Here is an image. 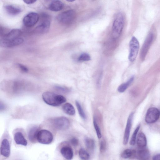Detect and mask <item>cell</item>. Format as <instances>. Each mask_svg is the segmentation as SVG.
Returning a JSON list of instances; mask_svg holds the SVG:
<instances>
[{"instance_id":"cell-1","label":"cell","mask_w":160,"mask_h":160,"mask_svg":"<svg viewBox=\"0 0 160 160\" xmlns=\"http://www.w3.org/2000/svg\"><path fill=\"white\" fill-rule=\"evenodd\" d=\"M42 97L45 103L52 106H59L66 101V98L63 96L51 92H44Z\"/></svg>"},{"instance_id":"cell-9","label":"cell","mask_w":160,"mask_h":160,"mask_svg":"<svg viewBox=\"0 0 160 160\" xmlns=\"http://www.w3.org/2000/svg\"><path fill=\"white\" fill-rule=\"evenodd\" d=\"M39 18L40 16L38 14L35 12H31L24 17L23 23L27 27H31L37 23Z\"/></svg>"},{"instance_id":"cell-27","label":"cell","mask_w":160,"mask_h":160,"mask_svg":"<svg viewBox=\"0 0 160 160\" xmlns=\"http://www.w3.org/2000/svg\"><path fill=\"white\" fill-rule=\"evenodd\" d=\"M140 126L138 125L134 131L130 141V145H134L136 143V136L140 128Z\"/></svg>"},{"instance_id":"cell-15","label":"cell","mask_w":160,"mask_h":160,"mask_svg":"<svg viewBox=\"0 0 160 160\" xmlns=\"http://www.w3.org/2000/svg\"><path fill=\"white\" fill-rule=\"evenodd\" d=\"M5 11L9 15L14 16L17 15L22 11V9L20 7L12 5H7L4 7Z\"/></svg>"},{"instance_id":"cell-32","label":"cell","mask_w":160,"mask_h":160,"mask_svg":"<svg viewBox=\"0 0 160 160\" xmlns=\"http://www.w3.org/2000/svg\"><path fill=\"white\" fill-rule=\"evenodd\" d=\"M18 65L19 68L22 72H28V69L26 66L20 63H18Z\"/></svg>"},{"instance_id":"cell-11","label":"cell","mask_w":160,"mask_h":160,"mask_svg":"<svg viewBox=\"0 0 160 160\" xmlns=\"http://www.w3.org/2000/svg\"><path fill=\"white\" fill-rule=\"evenodd\" d=\"M23 42L24 39L19 37L11 39L2 38L0 40V45L3 48H12L20 45Z\"/></svg>"},{"instance_id":"cell-30","label":"cell","mask_w":160,"mask_h":160,"mask_svg":"<svg viewBox=\"0 0 160 160\" xmlns=\"http://www.w3.org/2000/svg\"><path fill=\"white\" fill-rule=\"evenodd\" d=\"M93 123L98 138L99 139H100L102 137L101 130L97 124L95 118H93Z\"/></svg>"},{"instance_id":"cell-4","label":"cell","mask_w":160,"mask_h":160,"mask_svg":"<svg viewBox=\"0 0 160 160\" xmlns=\"http://www.w3.org/2000/svg\"><path fill=\"white\" fill-rule=\"evenodd\" d=\"M76 16V12L74 10H68L60 13L57 16V19L61 24L67 25L72 22Z\"/></svg>"},{"instance_id":"cell-3","label":"cell","mask_w":160,"mask_h":160,"mask_svg":"<svg viewBox=\"0 0 160 160\" xmlns=\"http://www.w3.org/2000/svg\"><path fill=\"white\" fill-rule=\"evenodd\" d=\"M39 24L34 30V32L38 34H44L47 32L51 23L50 16L47 14L43 13L40 17Z\"/></svg>"},{"instance_id":"cell-36","label":"cell","mask_w":160,"mask_h":160,"mask_svg":"<svg viewBox=\"0 0 160 160\" xmlns=\"http://www.w3.org/2000/svg\"><path fill=\"white\" fill-rule=\"evenodd\" d=\"M152 160H160V153L154 155L153 157Z\"/></svg>"},{"instance_id":"cell-35","label":"cell","mask_w":160,"mask_h":160,"mask_svg":"<svg viewBox=\"0 0 160 160\" xmlns=\"http://www.w3.org/2000/svg\"><path fill=\"white\" fill-rule=\"evenodd\" d=\"M36 0H27L23 1V2L27 4H33L36 2Z\"/></svg>"},{"instance_id":"cell-5","label":"cell","mask_w":160,"mask_h":160,"mask_svg":"<svg viewBox=\"0 0 160 160\" xmlns=\"http://www.w3.org/2000/svg\"><path fill=\"white\" fill-rule=\"evenodd\" d=\"M129 52L128 58L129 61L132 62L136 59L139 48V42L136 37H132L129 42Z\"/></svg>"},{"instance_id":"cell-33","label":"cell","mask_w":160,"mask_h":160,"mask_svg":"<svg viewBox=\"0 0 160 160\" xmlns=\"http://www.w3.org/2000/svg\"><path fill=\"white\" fill-rule=\"evenodd\" d=\"M55 88L58 91L63 92H68V89L67 88L61 86H56Z\"/></svg>"},{"instance_id":"cell-13","label":"cell","mask_w":160,"mask_h":160,"mask_svg":"<svg viewBox=\"0 0 160 160\" xmlns=\"http://www.w3.org/2000/svg\"><path fill=\"white\" fill-rule=\"evenodd\" d=\"M1 155L6 158L9 157L10 153V148L8 140L4 139L2 141L0 147Z\"/></svg>"},{"instance_id":"cell-14","label":"cell","mask_w":160,"mask_h":160,"mask_svg":"<svg viewBox=\"0 0 160 160\" xmlns=\"http://www.w3.org/2000/svg\"><path fill=\"white\" fill-rule=\"evenodd\" d=\"M60 152L62 156L67 160H71L73 156V152L72 148L68 146L62 147L60 149Z\"/></svg>"},{"instance_id":"cell-20","label":"cell","mask_w":160,"mask_h":160,"mask_svg":"<svg viewBox=\"0 0 160 160\" xmlns=\"http://www.w3.org/2000/svg\"><path fill=\"white\" fill-rule=\"evenodd\" d=\"M39 130L38 128L34 126L31 128L28 132V136L29 140L32 142H34L37 140L38 132Z\"/></svg>"},{"instance_id":"cell-21","label":"cell","mask_w":160,"mask_h":160,"mask_svg":"<svg viewBox=\"0 0 160 160\" xmlns=\"http://www.w3.org/2000/svg\"><path fill=\"white\" fill-rule=\"evenodd\" d=\"M137 142V145L140 148H143L146 147L147 144V139L143 133L141 132L138 134Z\"/></svg>"},{"instance_id":"cell-31","label":"cell","mask_w":160,"mask_h":160,"mask_svg":"<svg viewBox=\"0 0 160 160\" xmlns=\"http://www.w3.org/2000/svg\"><path fill=\"white\" fill-rule=\"evenodd\" d=\"M71 144L74 146H77L78 145L79 141L78 139L75 138H72L70 140Z\"/></svg>"},{"instance_id":"cell-23","label":"cell","mask_w":160,"mask_h":160,"mask_svg":"<svg viewBox=\"0 0 160 160\" xmlns=\"http://www.w3.org/2000/svg\"><path fill=\"white\" fill-rule=\"evenodd\" d=\"M134 78V77L132 76L126 82L119 85L118 88V92L121 93L124 92L133 82Z\"/></svg>"},{"instance_id":"cell-16","label":"cell","mask_w":160,"mask_h":160,"mask_svg":"<svg viewBox=\"0 0 160 160\" xmlns=\"http://www.w3.org/2000/svg\"><path fill=\"white\" fill-rule=\"evenodd\" d=\"M64 7L63 3L59 0H53L49 4V9L53 12H58L62 9Z\"/></svg>"},{"instance_id":"cell-37","label":"cell","mask_w":160,"mask_h":160,"mask_svg":"<svg viewBox=\"0 0 160 160\" xmlns=\"http://www.w3.org/2000/svg\"><path fill=\"white\" fill-rule=\"evenodd\" d=\"M5 106L4 104L1 102H0V111H3L5 109Z\"/></svg>"},{"instance_id":"cell-25","label":"cell","mask_w":160,"mask_h":160,"mask_svg":"<svg viewBox=\"0 0 160 160\" xmlns=\"http://www.w3.org/2000/svg\"><path fill=\"white\" fill-rule=\"evenodd\" d=\"M78 154L80 158L83 160H88L90 158L89 153L82 148L80 149Z\"/></svg>"},{"instance_id":"cell-22","label":"cell","mask_w":160,"mask_h":160,"mask_svg":"<svg viewBox=\"0 0 160 160\" xmlns=\"http://www.w3.org/2000/svg\"><path fill=\"white\" fill-rule=\"evenodd\" d=\"M64 112L69 115L72 116L75 114V111L73 105L69 103L64 104L62 107Z\"/></svg>"},{"instance_id":"cell-2","label":"cell","mask_w":160,"mask_h":160,"mask_svg":"<svg viewBox=\"0 0 160 160\" xmlns=\"http://www.w3.org/2000/svg\"><path fill=\"white\" fill-rule=\"evenodd\" d=\"M124 25V18L122 14L118 13L115 18L112 26V35L114 39H117L121 35Z\"/></svg>"},{"instance_id":"cell-10","label":"cell","mask_w":160,"mask_h":160,"mask_svg":"<svg viewBox=\"0 0 160 160\" xmlns=\"http://www.w3.org/2000/svg\"><path fill=\"white\" fill-rule=\"evenodd\" d=\"M154 38V35L150 32L148 35L142 48L140 52V58L144 60L147 54Z\"/></svg>"},{"instance_id":"cell-12","label":"cell","mask_w":160,"mask_h":160,"mask_svg":"<svg viewBox=\"0 0 160 160\" xmlns=\"http://www.w3.org/2000/svg\"><path fill=\"white\" fill-rule=\"evenodd\" d=\"M133 116V113L132 112L129 115L127 120L123 141V144L124 145H126L128 141Z\"/></svg>"},{"instance_id":"cell-34","label":"cell","mask_w":160,"mask_h":160,"mask_svg":"<svg viewBox=\"0 0 160 160\" xmlns=\"http://www.w3.org/2000/svg\"><path fill=\"white\" fill-rule=\"evenodd\" d=\"M106 144L105 142L102 140L100 143V150L101 152L104 151L106 149Z\"/></svg>"},{"instance_id":"cell-29","label":"cell","mask_w":160,"mask_h":160,"mask_svg":"<svg viewBox=\"0 0 160 160\" xmlns=\"http://www.w3.org/2000/svg\"><path fill=\"white\" fill-rule=\"evenodd\" d=\"M133 153L132 151L129 149H126L121 153V157L125 159L129 158L131 157Z\"/></svg>"},{"instance_id":"cell-38","label":"cell","mask_w":160,"mask_h":160,"mask_svg":"<svg viewBox=\"0 0 160 160\" xmlns=\"http://www.w3.org/2000/svg\"><path fill=\"white\" fill-rule=\"evenodd\" d=\"M67 1L68 2H72L74 1L72 0H67Z\"/></svg>"},{"instance_id":"cell-26","label":"cell","mask_w":160,"mask_h":160,"mask_svg":"<svg viewBox=\"0 0 160 160\" xmlns=\"http://www.w3.org/2000/svg\"><path fill=\"white\" fill-rule=\"evenodd\" d=\"M75 103L80 116L83 119H86V117L85 113L79 102L78 101H76Z\"/></svg>"},{"instance_id":"cell-8","label":"cell","mask_w":160,"mask_h":160,"mask_svg":"<svg viewBox=\"0 0 160 160\" xmlns=\"http://www.w3.org/2000/svg\"><path fill=\"white\" fill-rule=\"evenodd\" d=\"M160 115L159 110L157 108L152 107L147 110L145 117V120L148 123H152L156 122Z\"/></svg>"},{"instance_id":"cell-6","label":"cell","mask_w":160,"mask_h":160,"mask_svg":"<svg viewBox=\"0 0 160 160\" xmlns=\"http://www.w3.org/2000/svg\"><path fill=\"white\" fill-rule=\"evenodd\" d=\"M53 139L52 133L48 130L42 129L39 130L38 132L37 140L40 143L48 144L52 142Z\"/></svg>"},{"instance_id":"cell-24","label":"cell","mask_w":160,"mask_h":160,"mask_svg":"<svg viewBox=\"0 0 160 160\" xmlns=\"http://www.w3.org/2000/svg\"><path fill=\"white\" fill-rule=\"evenodd\" d=\"M85 145L88 149L90 150H92L95 147L94 140L90 138L86 137L84 139Z\"/></svg>"},{"instance_id":"cell-7","label":"cell","mask_w":160,"mask_h":160,"mask_svg":"<svg viewBox=\"0 0 160 160\" xmlns=\"http://www.w3.org/2000/svg\"><path fill=\"white\" fill-rule=\"evenodd\" d=\"M52 123L54 128L60 130L67 129L70 125V122L68 118L63 116L54 118L52 121Z\"/></svg>"},{"instance_id":"cell-28","label":"cell","mask_w":160,"mask_h":160,"mask_svg":"<svg viewBox=\"0 0 160 160\" xmlns=\"http://www.w3.org/2000/svg\"><path fill=\"white\" fill-rule=\"evenodd\" d=\"M91 59V57L89 54L83 53L80 55L78 60L79 62H84L89 61Z\"/></svg>"},{"instance_id":"cell-17","label":"cell","mask_w":160,"mask_h":160,"mask_svg":"<svg viewBox=\"0 0 160 160\" xmlns=\"http://www.w3.org/2000/svg\"><path fill=\"white\" fill-rule=\"evenodd\" d=\"M14 140L16 143L18 145L26 146L27 145V141L23 134L20 132L15 133L14 136Z\"/></svg>"},{"instance_id":"cell-19","label":"cell","mask_w":160,"mask_h":160,"mask_svg":"<svg viewBox=\"0 0 160 160\" xmlns=\"http://www.w3.org/2000/svg\"><path fill=\"white\" fill-rule=\"evenodd\" d=\"M22 32L20 30L14 29L5 34L2 38L8 39H13L19 38Z\"/></svg>"},{"instance_id":"cell-18","label":"cell","mask_w":160,"mask_h":160,"mask_svg":"<svg viewBox=\"0 0 160 160\" xmlns=\"http://www.w3.org/2000/svg\"><path fill=\"white\" fill-rule=\"evenodd\" d=\"M137 157L139 160H148L150 154L149 151L146 148H141L137 152Z\"/></svg>"}]
</instances>
